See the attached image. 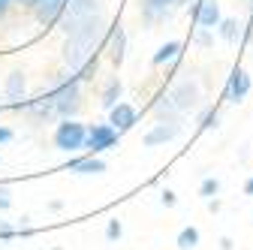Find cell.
Instances as JSON below:
<instances>
[{
  "label": "cell",
  "mask_w": 253,
  "mask_h": 250,
  "mask_svg": "<svg viewBox=\"0 0 253 250\" xmlns=\"http://www.w3.org/2000/svg\"><path fill=\"white\" fill-rule=\"evenodd\" d=\"M103 34H106V24H103L100 15H93L84 24H79L76 30H70L67 42H63V48H60L63 51V64H67L70 70H76V73L84 64H90L93 54H97V45H100Z\"/></svg>",
  "instance_id": "obj_1"
},
{
  "label": "cell",
  "mask_w": 253,
  "mask_h": 250,
  "mask_svg": "<svg viewBox=\"0 0 253 250\" xmlns=\"http://www.w3.org/2000/svg\"><path fill=\"white\" fill-rule=\"evenodd\" d=\"M93 15H100V0H67L57 24H60L63 34H70V30H76L79 24H84Z\"/></svg>",
  "instance_id": "obj_2"
},
{
  "label": "cell",
  "mask_w": 253,
  "mask_h": 250,
  "mask_svg": "<svg viewBox=\"0 0 253 250\" xmlns=\"http://www.w3.org/2000/svg\"><path fill=\"white\" fill-rule=\"evenodd\" d=\"M79 76H70V82H63L51 97H54V112L63 118H73L82 106V87H79Z\"/></svg>",
  "instance_id": "obj_3"
},
{
  "label": "cell",
  "mask_w": 253,
  "mask_h": 250,
  "mask_svg": "<svg viewBox=\"0 0 253 250\" xmlns=\"http://www.w3.org/2000/svg\"><path fill=\"white\" fill-rule=\"evenodd\" d=\"M84 139H87L84 124H79V121H73V118H67L63 124H57V130H54V145H57V151H67V154L84 148Z\"/></svg>",
  "instance_id": "obj_4"
},
{
  "label": "cell",
  "mask_w": 253,
  "mask_h": 250,
  "mask_svg": "<svg viewBox=\"0 0 253 250\" xmlns=\"http://www.w3.org/2000/svg\"><path fill=\"white\" fill-rule=\"evenodd\" d=\"M115 142H118V130L112 127V124H93V127L87 130L84 148H87V154H103V151L115 148Z\"/></svg>",
  "instance_id": "obj_5"
},
{
  "label": "cell",
  "mask_w": 253,
  "mask_h": 250,
  "mask_svg": "<svg viewBox=\"0 0 253 250\" xmlns=\"http://www.w3.org/2000/svg\"><path fill=\"white\" fill-rule=\"evenodd\" d=\"M169 100L175 103V109H178V112H190V109H196V106H199V100H202V97H199V84H196V82H190V79H187V82H181V84L169 93Z\"/></svg>",
  "instance_id": "obj_6"
},
{
  "label": "cell",
  "mask_w": 253,
  "mask_h": 250,
  "mask_svg": "<svg viewBox=\"0 0 253 250\" xmlns=\"http://www.w3.org/2000/svg\"><path fill=\"white\" fill-rule=\"evenodd\" d=\"M247 93H250V76L247 70H235L226 82V103H241L247 100Z\"/></svg>",
  "instance_id": "obj_7"
},
{
  "label": "cell",
  "mask_w": 253,
  "mask_h": 250,
  "mask_svg": "<svg viewBox=\"0 0 253 250\" xmlns=\"http://www.w3.org/2000/svg\"><path fill=\"white\" fill-rule=\"evenodd\" d=\"M109 60H112V67H121L124 64V57H126V30L118 24L109 30Z\"/></svg>",
  "instance_id": "obj_8"
},
{
  "label": "cell",
  "mask_w": 253,
  "mask_h": 250,
  "mask_svg": "<svg viewBox=\"0 0 253 250\" xmlns=\"http://www.w3.org/2000/svg\"><path fill=\"white\" fill-rule=\"evenodd\" d=\"M196 21H199V27H205V30H214V27H220V6H217V0H196Z\"/></svg>",
  "instance_id": "obj_9"
},
{
  "label": "cell",
  "mask_w": 253,
  "mask_h": 250,
  "mask_svg": "<svg viewBox=\"0 0 253 250\" xmlns=\"http://www.w3.org/2000/svg\"><path fill=\"white\" fill-rule=\"evenodd\" d=\"M181 133V127H178V124L175 121H160V124H157V127L145 136V145L148 148H157V145H166V142H172L175 136Z\"/></svg>",
  "instance_id": "obj_10"
},
{
  "label": "cell",
  "mask_w": 253,
  "mask_h": 250,
  "mask_svg": "<svg viewBox=\"0 0 253 250\" xmlns=\"http://www.w3.org/2000/svg\"><path fill=\"white\" fill-rule=\"evenodd\" d=\"M109 124H112L118 133L130 130L133 124H136V109H133L130 103H118L115 109H109Z\"/></svg>",
  "instance_id": "obj_11"
},
{
  "label": "cell",
  "mask_w": 253,
  "mask_h": 250,
  "mask_svg": "<svg viewBox=\"0 0 253 250\" xmlns=\"http://www.w3.org/2000/svg\"><path fill=\"white\" fill-rule=\"evenodd\" d=\"M70 172H79V175H100V172H106V163L97 157V154H87V157L70 163Z\"/></svg>",
  "instance_id": "obj_12"
},
{
  "label": "cell",
  "mask_w": 253,
  "mask_h": 250,
  "mask_svg": "<svg viewBox=\"0 0 253 250\" xmlns=\"http://www.w3.org/2000/svg\"><path fill=\"white\" fill-rule=\"evenodd\" d=\"M24 73L21 70H12L9 76H6V84H3V93H6V97L9 100H21L24 97Z\"/></svg>",
  "instance_id": "obj_13"
},
{
  "label": "cell",
  "mask_w": 253,
  "mask_h": 250,
  "mask_svg": "<svg viewBox=\"0 0 253 250\" xmlns=\"http://www.w3.org/2000/svg\"><path fill=\"white\" fill-rule=\"evenodd\" d=\"M178 54H181V42H166V45L157 48V54L151 57V64H154V67H163L166 60H175Z\"/></svg>",
  "instance_id": "obj_14"
},
{
  "label": "cell",
  "mask_w": 253,
  "mask_h": 250,
  "mask_svg": "<svg viewBox=\"0 0 253 250\" xmlns=\"http://www.w3.org/2000/svg\"><path fill=\"white\" fill-rule=\"evenodd\" d=\"M121 90H124V87H121L118 79H109V82H106V90H103V106H106V109H115V106H118Z\"/></svg>",
  "instance_id": "obj_15"
},
{
  "label": "cell",
  "mask_w": 253,
  "mask_h": 250,
  "mask_svg": "<svg viewBox=\"0 0 253 250\" xmlns=\"http://www.w3.org/2000/svg\"><path fill=\"white\" fill-rule=\"evenodd\" d=\"M199 244V229L196 226H184L181 232H178V247L181 250H193Z\"/></svg>",
  "instance_id": "obj_16"
},
{
  "label": "cell",
  "mask_w": 253,
  "mask_h": 250,
  "mask_svg": "<svg viewBox=\"0 0 253 250\" xmlns=\"http://www.w3.org/2000/svg\"><path fill=\"white\" fill-rule=\"evenodd\" d=\"M172 3H181V0H145V9L148 15H163Z\"/></svg>",
  "instance_id": "obj_17"
},
{
  "label": "cell",
  "mask_w": 253,
  "mask_h": 250,
  "mask_svg": "<svg viewBox=\"0 0 253 250\" xmlns=\"http://www.w3.org/2000/svg\"><path fill=\"white\" fill-rule=\"evenodd\" d=\"M217 190H220V181H217V178H205V181L199 184V196H202V199L217 196Z\"/></svg>",
  "instance_id": "obj_18"
},
{
  "label": "cell",
  "mask_w": 253,
  "mask_h": 250,
  "mask_svg": "<svg viewBox=\"0 0 253 250\" xmlns=\"http://www.w3.org/2000/svg\"><path fill=\"white\" fill-rule=\"evenodd\" d=\"M235 27H238V21L223 18V21H220V37H223V40H235Z\"/></svg>",
  "instance_id": "obj_19"
},
{
  "label": "cell",
  "mask_w": 253,
  "mask_h": 250,
  "mask_svg": "<svg viewBox=\"0 0 253 250\" xmlns=\"http://www.w3.org/2000/svg\"><path fill=\"white\" fill-rule=\"evenodd\" d=\"M121 232H124V229H121V223H118V220H109V223H106V238H109V241H118V238H121Z\"/></svg>",
  "instance_id": "obj_20"
},
{
  "label": "cell",
  "mask_w": 253,
  "mask_h": 250,
  "mask_svg": "<svg viewBox=\"0 0 253 250\" xmlns=\"http://www.w3.org/2000/svg\"><path fill=\"white\" fill-rule=\"evenodd\" d=\"M217 121H220V115H217V109H214V112H208V115L202 118L199 127H202V130H211V127H217Z\"/></svg>",
  "instance_id": "obj_21"
},
{
  "label": "cell",
  "mask_w": 253,
  "mask_h": 250,
  "mask_svg": "<svg viewBox=\"0 0 253 250\" xmlns=\"http://www.w3.org/2000/svg\"><path fill=\"white\" fill-rule=\"evenodd\" d=\"M12 205V196H9V190H6V187H0V211H6Z\"/></svg>",
  "instance_id": "obj_22"
},
{
  "label": "cell",
  "mask_w": 253,
  "mask_h": 250,
  "mask_svg": "<svg viewBox=\"0 0 253 250\" xmlns=\"http://www.w3.org/2000/svg\"><path fill=\"white\" fill-rule=\"evenodd\" d=\"M12 232H18V229H15L12 223H6V220H0V235L6 238V235H12Z\"/></svg>",
  "instance_id": "obj_23"
},
{
  "label": "cell",
  "mask_w": 253,
  "mask_h": 250,
  "mask_svg": "<svg viewBox=\"0 0 253 250\" xmlns=\"http://www.w3.org/2000/svg\"><path fill=\"white\" fill-rule=\"evenodd\" d=\"M175 202H178V199H175V193H172V190H163V205H166V208H172Z\"/></svg>",
  "instance_id": "obj_24"
},
{
  "label": "cell",
  "mask_w": 253,
  "mask_h": 250,
  "mask_svg": "<svg viewBox=\"0 0 253 250\" xmlns=\"http://www.w3.org/2000/svg\"><path fill=\"white\" fill-rule=\"evenodd\" d=\"M6 142H12V130H6V127H0V145H6Z\"/></svg>",
  "instance_id": "obj_25"
},
{
  "label": "cell",
  "mask_w": 253,
  "mask_h": 250,
  "mask_svg": "<svg viewBox=\"0 0 253 250\" xmlns=\"http://www.w3.org/2000/svg\"><path fill=\"white\" fill-rule=\"evenodd\" d=\"M9 6H12V0H0V18L9 12Z\"/></svg>",
  "instance_id": "obj_26"
},
{
  "label": "cell",
  "mask_w": 253,
  "mask_h": 250,
  "mask_svg": "<svg viewBox=\"0 0 253 250\" xmlns=\"http://www.w3.org/2000/svg\"><path fill=\"white\" fill-rule=\"evenodd\" d=\"M220 250H232V238H220Z\"/></svg>",
  "instance_id": "obj_27"
},
{
  "label": "cell",
  "mask_w": 253,
  "mask_h": 250,
  "mask_svg": "<svg viewBox=\"0 0 253 250\" xmlns=\"http://www.w3.org/2000/svg\"><path fill=\"white\" fill-rule=\"evenodd\" d=\"M244 193H247V196H253V175H250V178H247V184H244Z\"/></svg>",
  "instance_id": "obj_28"
},
{
  "label": "cell",
  "mask_w": 253,
  "mask_h": 250,
  "mask_svg": "<svg viewBox=\"0 0 253 250\" xmlns=\"http://www.w3.org/2000/svg\"><path fill=\"white\" fill-rule=\"evenodd\" d=\"M51 250H63V247H51Z\"/></svg>",
  "instance_id": "obj_29"
},
{
  "label": "cell",
  "mask_w": 253,
  "mask_h": 250,
  "mask_svg": "<svg viewBox=\"0 0 253 250\" xmlns=\"http://www.w3.org/2000/svg\"><path fill=\"white\" fill-rule=\"evenodd\" d=\"M250 37H253V34H250Z\"/></svg>",
  "instance_id": "obj_30"
}]
</instances>
